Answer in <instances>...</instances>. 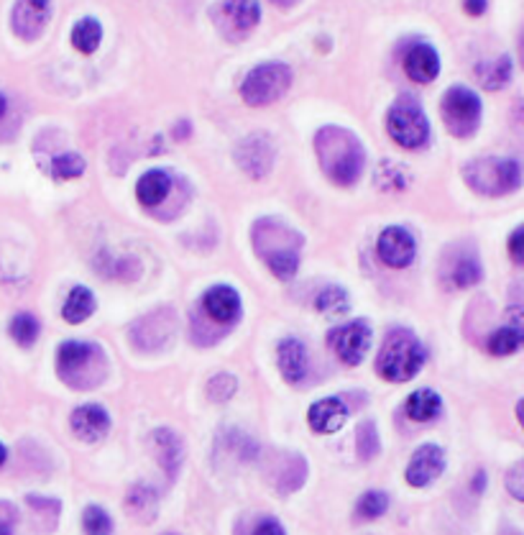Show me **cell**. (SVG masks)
I'll return each mask as SVG.
<instances>
[{
	"label": "cell",
	"instance_id": "cell-39",
	"mask_svg": "<svg viewBox=\"0 0 524 535\" xmlns=\"http://www.w3.org/2000/svg\"><path fill=\"white\" fill-rule=\"evenodd\" d=\"M254 535H284V528L277 520L267 518V520L258 522V528H256Z\"/></svg>",
	"mask_w": 524,
	"mask_h": 535
},
{
	"label": "cell",
	"instance_id": "cell-41",
	"mask_svg": "<svg viewBox=\"0 0 524 535\" xmlns=\"http://www.w3.org/2000/svg\"><path fill=\"white\" fill-rule=\"evenodd\" d=\"M484 487H486V474L484 471H479V474H476V479H473V492L481 494L484 492Z\"/></svg>",
	"mask_w": 524,
	"mask_h": 535
},
{
	"label": "cell",
	"instance_id": "cell-45",
	"mask_svg": "<svg viewBox=\"0 0 524 535\" xmlns=\"http://www.w3.org/2000/svg\"><path fill=\"white\" fill-rule=\"evenodd\" d=\"M5 459H8V451H5V446L0 443V467L5 464Z\"/></svg>",
	"mask_w": 524,
	"mask_h": 535
},
{
	"label": "cell",
	"instance_id": "cell-25",
	"mask_svg": "<svg viewBox=\"0 0 524 535\" xmlns=\"http://www.w3.org/2000/svg\"><path fill=\"white\" fill-rule=\"evenodd\" d=\"M486 346H489V351L494 357H511L514 351H519L524 346V330L507 323V326H501V328H497L489 336Z\"/></svg>",
	"mask_w": 524,
	"mask_h": 535
},
{
	"label": "cell",
	"instance_id": "cell-32",
	"mask_svg": "<svg viewBox=\"0 0 524 535\" xmlns=\"http://www.w3.org/2000/svg\"><path fill=\"white\" fill-rule=\"evenodd\" d=\"M82 528H85V535H113L110 515L103 508H97V505H90V508L85 510Z\"/></svg>",
	"mask_w": 524,
	"mask_h": 535
},
{
	"label": "cell",
	"instance_id": "cell-27",
	"mask_svg": "<svg viewBox=\"0 0 524 535\" xmlns=\"http://www.w3.org/2000/svg\"><path fill=\"white\" fill-rule=\"evenodd\" d=\"M8 330H11V338H14L18 346L28 348V346H34L36 338H39V320L31 316V313H18V316H14V320H11Z\"/></svg>",
	"mask_w": 524,
	"mask_h": 535
},
{
	"label": "cell",
	"instance_id": "cell-5",
	"mask_svg": "<svg viewBox=\"0 0 524 535\" xmlns=\"http://www.w3.org/2000/svg\"><path fill=\"white\" fill-rule=\"evenodd\" d=\"M292 85V69L282 65V62H267L254 67L241 85V97L246 106L251 108H261V106H271L289 90Z\"/></svg>",
	"mask_w": 524,
	"mask_h": 535
},
{
	"label": "cell",
	"instance_id": "cell-15",
	"mask_svg": "<svg viewBox=\"0 0 524 535\" xmlns=\"http://www.w3.org/2000/svg\"><path fill=\"white\" fill-rule=\"evenodd\" d=\"M100 357V348L85 341H65L56 351V369L65 379H72V374H82V369Z\"/></svg>",
	"mask_w": 524,
	"mask_h": 535
},
{
	"label": "cell",
	"instance_id": "cell-7",
	"mask_svg": "<svg viewBox=\"0 0 524 535\" xmlns=\"http://www.w3.org/2000/svg\"><path fill=\"white\" fill-rule=\"evenodd\" d=\"M328 346L336 351V357L343 364L358 367L371 346V326L366 320H350L328 333Z\"/></svg>",
	"mask_w": 524,
	"mask_h": 535
},
{
	"label": "cell",
	"instance_id": "cell-6",
	"mask_svg": "<svg viewBox=\"0 0 524 535\" xmlns=\"http://www.w3.org/2000/svg\"><path fill=\"white\" fill-rule=\"evenodd\" d=\"M440 116L453 136H470V134H476V128L481 124V97L469 87L456 85L440 100Z\"/></svg>",
	"mask_w": 524,
	"mask_h": 535
},
{
	"label": "cell",
	"instance_id": "cell-21",
	"mask_svg": "<svg viewBox=\"0 0 524 535\" xmlns=\"http://www.w3.org/2000/svg\"><path fill=\"white\" fill-rule=\"evenodd\" d=\"M476 80L486 90H501L511 80V59L507 55L476 65Z\"/></svg>",
	"mask_w": 524,
	"mask_h": 535
},
{
	"label": "cell",
	"instance_id": "cell-29",
	"mask_svg": "<svg viewBox=\"0 0 524 535\" xmlns=\"http://www.w3.org/2000/svg\"><path fill=\"white\" fill-rule=\"evenodd\" d=\"M387 510H389V497H387V492L371 490V492H366L361 500H358L356 515L363 518V520H377V518H381Z\"/></svg>",
	"mask_w": 524,
	"mask_h": 535
},
{
	"label": "cell",
	"instance_id": "cell-47",
	"mask_svg": "<svg viewBox=\"0 0 524 535\" xmlns=\"http://www.w3.org/2000/svg\"><path fill=\"white\" fill-rule=\"evenodd\" d=\"M279 5H292V3H297V0H277Z\"/></svg>",
	"mask_w": 524,
	"mask_h": 535
},
{
	"label": "cell",
	"instance_id": "cell-37",
	"mask_svg": "<svg viewBox=\"0 0 524 535\" xmlns=\"http://www.w3.org/2000/svg\"><path fill=\"white\" fill-rule=\"evenodd\" d=\"M507 490H509L514 500L524 502V459L509 469V474H507Z\"/></svg>",
	"mask_w": 524,
	"mask_h": 535
},
{
	"label": "cell",
	"instance_id": "cell-19",
	"mask_svg": "<svg viewBox=\"0 0 524 535\" xmlns=\"http://www.w3.org/2000/svg\"><path fill=\"white\" fill-rule=\"evenodd\" d=\"M169 190H172L169 175L164 169H148L146 175L138 179V185H136V197H138L141 206L154 207L166 200Z\"/></svg>",
	"mask_w": 524,
	"mask_h": 535
},
{
	"label": "cell",
	"instance_id": "cell-14",
	"mask_svg": "<svg viewBox=\"0 0 524 535\" xmlns=\"http://www.w3.org/2000/svg\"><path fill=\"white\" fill-rule=\"evenodd\" d=\"M309 428L315 433H336L346 426L348 420V408L343 405V399L338 398H325L317 399L307 412Z\"/></svg>",
	"mask_w": 524,
	"mask_h": 535
},
{
	"label": "cell",
	"instance_id": "cell-20",
	"mask_svg": "<svg viewBox=\"0 0 524 535\" xmlns=\"http://www.w3.org/2000/svg\"><path fill=\"white\" fill-rule=\"evenodd\" d=\"M404 410L417 423H430L443 410V399H440L438 392H432V389H417V392H412L407 398Z\"/></svg>",
	"mask_w": 524,
	"mask_h": 535
},
{
	"label": "cell",
	"instance_id": "cell-46",
	"mask_svg": "<svg viewBox=\"0 0 524 535\" xmlns=\"http://www.w3.org/2000/svg\"><path fill=\"white\" fill-rule=\"evenodd\" d=\"M5 108H8V103H5V97L0 96V118L5 116Z\"/></svg>",
	"mask_w": 524,
	"mask_h": 535
},
{
	"label": "cell",
	"instance_id": "cell-36",
	"mask_svg": "<svg viewBox=\"0 0 524 535\" xmlns=\"http://www.w3.org/2000/svg\"><path fill=\"white\" fill-rule=\"evenodd\" d=\"M358 453L361 459H374L378 453V433L374 423H363L358 428Z\"/></svg>",
	"mask_w": 524,
	"mask_h": 535
},
{
	"label": "cell",
	"instance_id": "cell-44",
	"mask_svg": "<svg viewBox=\"0 0 524 535\" xmlns=\"http://www.w3.org/2000/svg\"><path fill=\"white\" fill-rule=\"evenodd\" d=\"M519 62H522V67H524V28H522V34H519Z\"/></svg>",
	"mask_w": 524,
	"mask_h": 535
},
{
	"label": "cell",
	"instance_id": "cell-23",
	"mask_svg": "<svg viewBox=\"0 0 524 535\" xmlns=\"http://www.w3.org/2000/svg\"><path fill=\"white\" fill-rule=\"evenodd\" d=\"M95 313V295L87 288H72V292L65 300V308H62V316L67 323L77 326V323H85L87 318Z\"/></svg>",
	"mask_w": 524,
	"mask_h": 535
},
{
	"label": "cell",
	"instance_id": "cell-30",
	"mask_svg": "<svg viewBox=\"0 0 524 535\" xmlns=\"http://www.w3.org/2000/svg\"><path fill=\"white\" fill-rule=\"evenodd\" d=\"M315 308L325 313V316H340L348 310V295L343 288H325L317 300H315Z\"/></svg>",
	"mask_w": 524,
	"mask_h": 535
},
{
	"label": "cell",
	"instance_id": "cell-10",
	"mask_svg": "<svg viewBox=\"0 0 524 535\" xmlns=\"http://www.w3.org/2000/svg\"><path fill=\"white\" fill-rule=\"evenodd\" d=\"M445 469V453L440 446L435 443H428V446H419L407 467V481L422 490V487H430L432 481L438 479L443 474Z\"/></svg>",
	"mask_w": 524,
	"mask_h": 535
},
{
	"label": "cell",
	"instance_id": "cell-4",
	"mask_svg": "<svg viewBox=\"0 0 524 535\" xmlns=\"http://www.w3.org/2000/svg\"><path fill=\"white\" fill-rule=\"evenodd\" d=\"M387 131L404 149H422L430 138V124L415 97H399L387 113Z\"/></svg>",
	"mask_w": 524,
	"mask_h": 535
},
{
	"label": "cell",
	"instance_id": "cell-18",
	"mask_svg": "<svg viewBox=\"0 0 524 535\" xmlns=\"http://www.w3.org/2000/svg\"><path fill=\"white\" fill-rule=\"evenodd\" d=\"M151 446L156 451V459L162 461V467L166 469V474L175 477L176 469L182 467V451H185L182 449V439L169 428H159V430L151 433Z\"/></svg>",
	"mask_w": 524,
	"mask_h": 535
},
{
	"label": "cell",
	"instance_id": "cell-17",
	"mask_svg": "<svg viewBox=\"0 0 524 535\" xmlns=\"http://www.w3.org/2000/svg\"><path fill=\"white\" fill-rule=\"evenodd\" d=\"M279 354V371L289 385H299L307 377V348L297 338H284L277 348Z\"/></svg>",
	"mask_w": 524,
	"mask_h": 535
},
{
	"label": "cell",
	"instance_id": "cell-16",
	"mask_svg": "<svg viewBox=\"0 0 524 535\" xmlns=\"http://www.w3.org/2000/svg\"><path fill=\"white\" fill-rule=\"evenodd\" d=\"M238 162L251 177H264L274 162V146L267 136L246 138L238 149Z\"/></svg>",
	"mask_w": 524,
	"mask_h": 535
},
{
	"label": "cell",
	"instance_id": "cell-48",
	"mask_svg": "<svg viewBox=\"0 0 524 535\" xmlns=\"http://www.w3.org/2000/svg\"><path fill=\"white\" fill-rule=\"evenodd\" d=\"M164 535H175V533H164Z\"/></svg>",
	"mask_w": 524,
	"mask_h": 535
},
{
	"label": "cell",
	"instance_id": "cell-12",
	"mask_svg": "<svg viewBox=\"0 0 524 535\" xmlns=\"http://www.w3.org/2000/svg\"><path fill=\"white\" fill-rule=\"evenodd\" d=\"M404 69H407L409 80L428 85L440 75V55L432 49L430 44L419 42L415 46H409V52L404 56Z\"/></svg>",
	"mask_w": 524,
	"mask_h": 535
},
{
	"label": "cell",
	"instance_id": "cell-8",
	"mask_svg": "<svg viewBox=\"0 0 524 535\" xmlns=\"http://www.w3.org/2000/svg\"><path fill=\"white\" fill-rule=\"evenodd\" d=\"M378 257L381 261L391 267V269H404V267H409L412 261H415L417 254V244L412 234L402 228V226H389V228H384L381 236H378Z\"/></svg>",
	"mask_w": 524,
	"mask_h": 535
},
{
	"label": "cell",
	"instance_id": "cell-31",
	"mask_svg": "<svg viewBox=\"0 0 524 535\" xmlns=\"http://www.w3.org/2000/svg\"><path fill=\"white\" fill-rule=\"evenodd\" d=\"M85 175V159L80 154H62L52 162V177L62 179V182H69V179H77Z\"/></svg>",
	"mask_w": 524,
	"mask_h": 535
},
{
	"label": "cell",
	"instance_id": "cell-13",
	"mask_svg": "<svg viewBox=\"0 0 524 535\" xmlns=\"http://www.w3.org/2000/svg\"><path fill=\"white\" fill-rule=\"evenodd\" d=\"M202 308L217 323H233V320H238V316H241V298L228 285H217V288H210L205 292Z\"/></svg>",
	"mask_w": 524,
	"mask_h": 535
},
{
	"label": "cell",
	"instance_id": "cell-9",
	"mask_svg": "<svg viewBox=\"0 0 524 535\" xmlns=\"http://www.w3.org/2000/svg\"><path fill=\"white\" fill-rule=\"evenodd\" d=\"M49 14H52V0H15L11 24L21 39L34 42L41 36V31L49 21Z\"/></svg>",
	"mask_w": 524,
	"mask_h": 535
},
{
	"label": "cell",
	"instance_id": "cell-38",
	"mask_svg": "<svg viewBox=\"0 0 524 535\" xmlns=\"http://www.w3.org/2000/svg\"><path fill=\"white\" fill-rule=\"evenodd\" d=\"M509 257L514 264L524 267V226L509 236Z\"/></svg>",
	"mask_w": 524,
	"mask_h": 535
},
{
	"label": "cell",
	"instance_id": "cell-28",
	"mask_svg": "<svg viewBox=\"0 0 524 535\" xmlns=\"http://www.w3.org/2000/svg\"><path fill=\"white\" fill-rule=\"evenodd\" d=\"M267 264H269L271 275L279 277V279H292L299 269V257L292 248H279V251H271L267 254Z\"/></svg>",
	"mask_w": 524,
	"mask_h": 535
},
{
	"label": "cell",
	"instance_id": "cell-2",
	"mask_svg": "<svg viewBox=\"0 0 524 535\" xmlns=\"http://www.w3.org/2000/svg\"><path fill=\"white\" fill-rule=\"evenodd\" d=\"M425 358H428L425 346L417 341L412 333L397 330L381 346V354L377 358V371L381 379L399 385V382L415 379L417 371L422 369V364H425Z\"/></svg>",
	"mask_w": 524,
	"mask_h": 535
},
{
	"label": "cell",
	"instance_id": "cell-1",
	"mask_svg": "<svg viewBox=\"0 0 524 535\" xmlns=\"http://www.w3.org/2000/svg\"><path fill=\"white\" fill-rule=\"evenodd\" d=\"M317 156L330 179L343 187H348L361 177L363 165H366V154L358 138L336 126H328L317 134Z\"/></svg>",
	"mask_w": 524,
	"mask_h": 535
},
{
	"label": "cell",
	"instance_id": "cell-40",
	"mask_svg": "<svg viewBox=\"0 0 524 535\" xmlns=\"http://www.w3.org/2000/svg\"><path fill=\"white\" fill-rule=\"evenodd\" d=\"M463 8L469 15H484L489 8V0H463Z\"/></svg>",
	"mask_w": 524,
	"mask_h": 535
},
{
	"label": "cell",
	"instance_id": "cell-11",
	"mask_svg": "<svg viewBox=\"0 0 524 535\" xmlns=\"http://www.w3.org/2000/svg\"><path fill=\"white\" fill-rule=\"evenodd\" d=\"M69 426L77 439L95 443V440L106 439V433L110 430V415L103 405H82L72 412Z\"/></svg>",
	"mask_w": 524,
	"mask_h": 535
},
{
	"label": "cell",
	"instance_id": "cell-22",
	"mask_svg": "<svg viewBox=\"0 0 524 535\" xmlns=\"http://www.w3.org/2000/svg\"><path fill=\"white\" fill-rule=\"evenodd\" d=\"M103 42V26L100 21L87 15V18H80L75 26H72V46L82 52V55H95L97 46Z\"/></svg>",
	"mask_w": 524,
	"mask_h": 535
},
{
	"label": "cell",
	"instance_id": "cell-33",
	"mask_svg": "<svg viewBox=\"0 0 524 535\" xmlns=\"http://www.w3.org/2000/svg\"><path fill=\"white\" fill-rule=\"evenodd\" d=\"M481 277H484V269H481V264L476 259H460L456 264V269H453V285L460 289L473 288V285H479L481 282Z\"/></svg>",
	"mask_w": 524,
	"mask_h": 535
},
{
	"label": "cell",
	"instance_id": "cell-3",
	"mask_svg": "<svg viewBox=\"0 0 524 535\" xmlns=\"http://www.w3.org/2000/svg\"><path fill=\"white\" fill-rule=\"evenodd\" d=\"M463 177H466V182H469L476 193L499 197V195H509L514 190H519V185H522V167L517 165L514 159L489 156V159L470 162L466 167V172H463Z\"/></svg>",
	"mask_w": 524,
	"mask_h": 535
},
{
	"label": "cell",
	"instance_id": "cell-26",
	"mask_svg": "<svg viewBox=\"0 0 524 535\" xmlns=\"http://www.w3.org/2000/svg\"><path fill=\"white\" fill-rule=\"evenodd\" d=\"M156 502H159V494L154 490H148L144 484H138L128 494V510L134 512L136 518H144V520H151L154 512H156Z\"/></svg>",
	"mask_w": 524,
	"mask_h": 535
},
{
	"label": "cell",
	"instance_id": "cell-24",
	"mask_svg": "<svg viewBox=\"0 0 524 535\" xmlns=\"http://www.w3.org/2000/svg\"><path fill=\"white\" fill-rule=\"evenodd\" d=\"M223 14L233 26L248 31L261 21V5L256 0H223Z\"/></svg>",
	"mask_w": 524,
	"mask_h": 535
},
{
	"label": "cell",
	"instance_id": "cell-42",
	"mask_svg": "<svg viewBox=\"0 0 524 535\" xmlns=\"http://www.w3.org/2000/svg\"><path fill=\"white\" fill-rule=\"evenodd\" d=\"M0 535H14V518L0 520Z\"/></svg>",
	"mask_w": 524,
	"mask_h": 535
},
{
	"label": "cell",
	"instance_id": "cell-43",
	"mask_svg": "<svg viewBox=\"0 0 524 535\" xmlns=\"http://www.w3.org/2000/svg\"><path fill=\"white\" fill-rule=\"evenodd\" d=\"M517 420H519V426L524 428V399L517 402Z\"/></svg>",
	"mask_w": 524,
	"mask_h": 535
},
{
	"label": "cell",
	"instance_id": "cell-35",
	"mask_svg": "<svg viewBox=\"0 0 524 535\" xmlns=\"http://www.w3.org/2000/svg\"><path fill=\"white\" fill-rule=\"evenodd\" d=\"M236 389H238V382H236V377H230V374H217L210 379V385H207V398L213 399V402H226L236 395Z\"/></svg>",
	"mask_w": 524,
	"mask_h": 535
},
{
	"label": "cell",
	"instance_id": "cell-34",
	"mask_svg": "<svg viewBox=\"0 0 524 535\" xmlns=\"http://www.w3.org/2000/svg\"><path fill=\"white\" fill-rule=\"evenodd\" d=\"M377 182L381 190H404L407 175H404L402 165H397V162H381L377 169Z\"/></svg>",
	"mask_w": 524,
	"mask_h": 535
}]
</instances>
